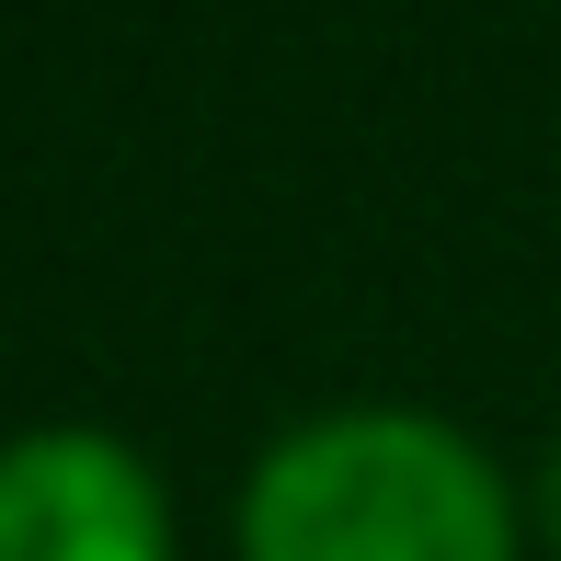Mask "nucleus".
<instances>
[{"label": "nucleus", "mask_w": 561, "mask_h": 561, "mask_svg": "<svg viewBox=\"0 0 561 561\" xmlns=\"http://www.w3.org/2000/svg\"><path fill=\"white\" fill-rule=\"evenodd\" d=\"M241 561H516V493L436 413H321L241 481Z\"/></svg>", "instance_id": "nucleus-1"}, {"label": "nucleus", "mask_w": 561, "mask_h": 561, "mask_svg": "<svg viewBox=\"0 0 561 561\" xmlns=\"http://www.w3.org/2000/svg\"><path fill=\"white\" fill-rule=\"evenodd\" d=\"M0 561H172V504L126 436L35 424L0 447Z\"/></svg>", "instance_id": "nucleus-2"}, {"label": "nucleus", "mask_w": 561, "mask_h": 561, "mask_svg": "<svg viewBox=\"0 0 561 561\" xmlns=\"http://www.w3.org/2000/svg\"><path fill=\"white\" fill-rule=\"evenodd\" d=\"M539 527L561 539V436H550V458H539Z\"/></svg>", "instance_id": "nucleus-3"}]
</instances>
